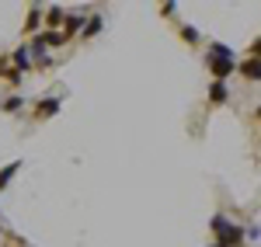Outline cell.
Here are the masks:
<instances>
[{"label": "cell", "mask_w": 261, "mask_h": 247, "mask_svg": "<svg viewBox=\"0 0 261 247\" xmlns=\"http://www.w3.org/2000/svg\"><path fill=\"white\" fill-rule=\"evenodd\" d=\"M209 230L216 233V247H244V244H247L244 227L230 223V216H223V212H216V216L209 219Z\"/></svg>", "instance_id": "1"}, {"label": "cell", "mask_w": 261, "mask_h": 247, "mask_svg": "<svg viewBox=\"0 0 261 247\" xmlns=\"http://www.w3.org/2000/svg\"><path fill=\"white\" fill-rule=\"evenodd\" d=\"M63 101L56 98V94H49V98H42V101H35V108H32V115L39 119V122H45V119H56L60 115Z\"/></svg>", "instance_id": "2"}, {"label": "cell", "mask_w": 261, "mask_h": 247, "mask_svg": "<svg viewBox=\"0 0 261 247\" xmlns=\"http://www.w3.org/2000/svg\"><path fill=\"white\" fill-rule=\"evenodd\" d=\"M205 70H209L216 80L226 84L230 73H237V60H216V56H205Z\"/></svg>", "instance_id": "3"}, {"label": "cell", "mask_w": 261, "mask_h": 247, "mask_svg": "<svg viewBox=\"0 0 261 247\" xmlns=\"http://www.w3.org/2000/svg\"><path fill=\"white\" fill-rule=\"evenodd\" d=\"M205 101L213 104V108L226 104V101H230V87H226L223 80H213V84H209V91H205Z\"/></svg>", "instance_id": "4"}, {"label": "cell", "mask_w": 261, "mask_h": 247, "mask_svg": "<svg viewBox=\"0 0 261 247\" xmlns=\"http://www.w3.org/2000/svg\"><path fill=\"white\" fill-rule=\"evenodd\" d=\"M237 73H241L244 80L258 84V80H261V60H254V56H247V60H241V63H237Z\"/></svg>", "instance_id": "5"}, {"label": "cell", "mask_w": 261, "mask_h": 247, "mask_svg": "<svg viewBox=\"0 0 261 247\" xmlns=\"http://www.w3.org/2000/svg\"><path fill=\"white\" fill-rule=\"evenodd\" d=\"M21 77H24V73H18V70H14V63H11V52H4V56H0V80H7L11 87H18Z\"/></svg>", "instance_id": "6"}, {"label": "cell", "mask_w": 261, "mask_h": 247, "mask_svg": "<svg viewBox=\"0 0 261 247\" xmlns=\"http://www.w3.org/2000/svg\"><path fill=\"white\" fill-rule=\"evenodd\" d=\"M42 18H45V7H42V4H32V7H28V18H24V35H32V39H35Z\"/></svg>", "instance_id": "7"}, {"label": "cell", "mask_w": 261, "mask_h": 247, "mask_svg": "<svg viewBox=\"0 0 261 247\" xmlns=\"http://www.w3.org/2000/svg\"><path fill=\"white\" fill-rule=\"evenodd\" d=\"M84 24H87V14H81V11L66 14V24H63V35H66V42L73 39L77 32H84Z\"/></svg>", "instance_id": "8"}, {"label": "cell", "mask_w": 261, "mask_h": 247, "mask_svg": "<svg viewBox=\"0 0 261 247\" xmlns=\"http://www.w3.org/2000/svg\"><path fill=\"white\" fill-rule=\"evenodd\" d=\"M66 24V11L63 7H45V32H63Z\"/></svg>", "instance_id": "9"}, {"label": "cell", "mask_w": 261, "mask_h": 247, "mask_svg": "<svg viewBox=\"0 0 261 247\" xmlns=\"http://www.w3.org/2000/svg\"><path fill=\"white\" fill-rule=\"evenodd\" d=\"M11 63H14V70H18V73H28V70H32V56H28V45H18V49L11 52Z\"/></svg>", "instance_id": "10"}, {"label": "cell", "mask_w": 261, "mask_h": 247, "mask_svg": "<svg viewBox=\"0 0 261 247\" xmlns=\"http://www.w3.org/2000/svg\"><path fill=\"white\" fill-rule=\"evenodd\" d=\"M35 39H39L45 49H60V45H66V35H63V32H39Z\"/></svg>", "instance_id": "11"}, {"label": "cell", "mask_w": 261, "mask_h": 247, "mask_svg": "<svg viewBox=\"0 0 261 247\" xmlns=\"http://www.w3.org/2000/svg\"><path fill=\"white\" fill-rule=\"evenodd\" d=\"M101 28H105V18H101V14H87V24H84L81 39H94Z\"/></svg>", "instance_id": "12"}, {"label": "cell", "mask_w": 261, "mask_h": 247, "mask_svg": "<svg viewBox=\"0 0 261 247\" xmlns=\"http://www.w3.org/2000/svg\"><path fill=\"white\" fill-rule=\"evenodd\" d=\"M21 171V160H11L7 167H0V191L4 188H11V181H14V174Z\"/></svg>", "instance_id": "13"}, {"label": "cell", "mask_w": 261, "mask_h": 247, "mask_svg": "<svg viewBox=\"0 0 261 247\" xmlns=\"http://www.w3.org/2000/svg\"><path fill=\"white\" fill-rule=\"evenodd\" d=\"M205 56H216V60H233V49H230V45H223V42H209Z\"/></svg>", "instance_id": "14"}, {"label": "cell", "mask_w": 261, "mask_h": 247, "mask_svg": "<svg viewBox=\"0 0 261 247\" xmlns=\"http://www.w3.org/2000/svg\"><path fill=\"white\" fill-rule=\"evenodd\" d=\"M21 108H24V98H21V94H7V98L0 101V112H7V115H11V112H21Z\"/></svg>", "instance_id": "15"}, {"label": "cell", "mask_w": 261, "mask_h": 247, "mask_svg": "<svg viewBox=\"0 0 261 247\" xmlns=\"http://www.w3.org/2000/svg\"><path fill=\"white\" fill-rule=\"evenodd\" d=\"M178 35L188 42V45H202V35L195 32V28H192V24H178Z\"/></svg>", "instance_id": "16"}, {"label": "cell", "mask_w": 261, "mask_h": 247, "mask_svg": "<svg viewBox=\"0 0 261 247\" xmlns=\"http://www.w3.org/2000/svg\"><path fill=\"white\" fill-rule=\"evenodd\" d=\"M247 56H254V60H261V35L254 42H251V52H247Z\"/></svg>", "instance_id": "17"}, {"label": "cell", "mask_w": 261, "mask_h": 247, "mask_svg": "<svg viewBox=\"0 0 261 247\" xmlns=\"http://www.w3.org/2000/svg\"><path fill=\"white\" fill-rule=\"evenodd\" d=\"M254 115H258V122H261V104H258V108H254Z\"/></svg>", "instance_id": "18"}, {"label": "cell", "mask_w": 261, "mask_h": 247, "mask_svg": "<svg viewBox=\"0 0 261 247\" xmlns=\"http://www.w3.org/2000/svg\"><path fill=\"white\" fill-rule=\"evenodd\" d=\"M0 233H4V230H0Z\"/></svg>", "instance_id": "19"}]
</instances>
